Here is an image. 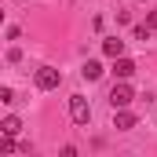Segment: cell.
Listing matches in <instances>:
<instances>
[{
    "label": "cell",
    "instance_id": "3",
    "mask_svg": "<svg viewBox=\"0 0 157 157\" xmlns=\"http://www.w3.org/2000/svg\"><path fill=\"white\" fill-rule=\"evenodd\" d=\"M132 99H135V91L128 88V80L113 84V91H110V106H113V110H121V106H132Z\"/></svg>",
    "mask_w": 157,
    "mask_h": 157
},
{
    "label": "cell",
    "instance_id": "1",
    "mask_svg": "<svg viewBox=\"0 0 157 157\" xmlns=\"http://www.w3.org/2000/svg\"><path fill=\"white\" fill-rule=\"evenodd\" d=\"M70 117H73V124H88L91 121V106H88L84 95H70Z\"/></svg>",
    "mask_w": 157,
    "mask_h": 157
},
{
    "label": "cell",
    "instance_id": "12",
    "mask_svg": "<svg viewBox=\"0 0 157 157\" xmlns=\"http://www.w3.org/2000/svg\"><path fill=\"white\" fill-rule=\"evenodd\" d=\"M146 26H150V29H157V11H150V15H146Z\"/></svg>",
    "mask_w": 157,
    "mask_h": 157
},
{
    "label": "cell",
    "instance_id": "9",
    "mask_svg": "<svg viewBox=\"0 0 157 157\" xmlns=\"http://www.w3.org/2000/svg\"><path fill=\"white\" fill-rule=\"evenodd\" d=\"M132 33H135V40H143V44H146V40H150V33H154V29H150V26L143 22V26H135Z\"/></svg>",
    "mask_w": 157,
    "mask_h": 157
},
{
    "label": "cell",
    "instance_id": "10",
    "mask_svg": "<svg viewBox=\"0 0 157 157\" xmlns=\"http://www.w3.org/2000/svg\"><path fill=\"white\" fill-rule=\"evenodd\" d=\"M0 150L11 154V150H15V135H4V139H0Z\"/></svg>",
    "mask_w": 157,
    "mask_h": 157
},
{
    "label": "cell",
    "instance_id": "5",
    "mask_svg": "<svg viewBox=\"0 0 157 157\" xmlns=\"http://www.w3.org/2000/svg\"><path fill=\"white\" fill-rule=\"evenodd\" d=\"M102 55H106V59H121V55H124V40L121 37H106L102 40Z\"/></svg>",
    "mask_w": 157,
    "mask_h": 157
},
{
    "label": "cell",
    "instance_id": "8",
    "mask_svg": "<svg viewBox=\"0 0 157 157\" xmlns=\"http://www.w3.org/2000/svg\"><path fill=\"white\" fill-rule=\"evenodd\" d=\"M22 132V121L18 117H4L0 121V135H18Z\"/></svg>",
    "mask_w": 157,
    "mask_h": 157
},
{
    "label": "cell",
    "instance_id": "4",
    "mask_svg": "<svg viewBox=\"0 0 157 157\" xmlns=\"http://www.w3.org/2000/svg\"><path fill=\"white\" fill-rule=\"evenodd\" d=\"M113 128H117V132H132V128H135V113H128V106L113 110Z\"/></svg>",
    "mask_w": 157,
    "mask_h": 157
},
{
    "label": "cell",
    "instance_id": "11",
    "mask_svg": "<svg viewBox=\"0 0 157 157\" xmlns=\"http://www.w3.org/2000/svg\"><path fill=\"white\" fill-rule=\"evenodd\" d=\"M0 102H7V106H11V102H15V91H11V88H0Z\"/></svg>",
    "mask_w": 157,
    "mask_h": 157
},
{
    "label": "cell",
    "instance_id": "2",
    "mask_svg": "<svg viewBox=\"0 0 157 157\" xmlns=\"http://www.w3.org/2000/svg\"><path fill=\"white\" fill-rule=\"evenodd\" d=\"M62 84V73L55 70V66H40L37 70V88L40 91H51V88H59Z\"/></svg>",
    "mask_w": 157,
    "mask_h": 157
},
{
    "label": "cell",
    "instance_id": "7",
    "mask_svg": "<svg viewBox=\"0 0 157 157\" xmlns=\"http://www.w3.org/2000/svg\"><path fill=\"white\" fill-rule=\"evenodd\" d=\"M80 73H84V80H99V77H102V62H95V59H88Z\"/></svg>",
    "mask_w": 157,
    "mask_h": 157
},
{
    "label": "cell",
    "instance_id": "6",
    "mask_svg": "<svg viewBox=\"0 0 157 157\" xmlns=\"http://www.w3.org/2000/svg\"><path fill=\"white\" fill-rule=\"evenodd\" d=\"M113 73H117L121 80H128L132 73H135V62H132L128 55H121V59H113Z\"/></svg>",
    "mask_w": 157,
    "mask_h": 157
}]
</instances>
